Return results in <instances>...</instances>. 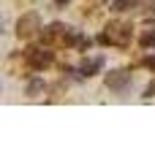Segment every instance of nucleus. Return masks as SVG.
Wrapping results in <instances>:
<instances>
[{
  "mask_svg": "<svg viewBox=\"0 0 155 149\" xmlns=\"http://www.w3.org/2000/svg\"><path fill=\"white\" fill-rule=\"evenodd\" d=\"M142 46H155V30H150V33L142 35Z\"/></svg>",
  "mask_w": 155,
  "mask_h": 149,
  "instance_id": "7",
  "label": "nucleus"
},
{
  "mask_svg": "<svg viewBox=\"0 0 155 149\" xmlns=\"http://www.w3.org/2000/svg\"><path fill=\"white\" fill-rule=\"evenodd\" d=\"M128 8V0H114V11H125Z\"/></svg>",
  "mask_w": 155,
  "mask_h": 149,
  "instance_id": "8",
  "label": "nucleus"
},
{
  "mask_svg": "<svg viewBox=\"0 0 155 149\" xmlns=\"http://www.w3.org/2000/svg\"><path fill=\"white\" fill-rule=\"evenodd\" d=\"M41 87H44V84H41V81H33V84H30V87H27V92H30V95H33V92H38V90H41Z\"/></svg>",
  "mask_w": 155,
  "mask_h": 149,
  "instance_id": "9",
  "label": "nucleus"
},
{
  "mask_svg": "<svg viewBox=\"0 0 155 149\" xmlns=\"http://www.w3.org/2000/svg\"><path fill=\"white\" fill-rule=\"evenodd\" d=\"M30 65H33V68H46V65H52V52L33 49V52H30Z\"/></svg>",
  "mask_w": 155,
  "mask_h": 149,
  "instance_id": "2",
  "label": "nucleus"
},
{
  "mask_svg": "<svg viewBox=\"0 0 155 149\" xmlns=\"http://www.w3.org/2000/svg\"><path fill=\"white\" fill-rule=\"evenodd\" d=\"M144 65H147V68H153V71H155V57H147V60H144Z\"/></svg>",
  "mask_w": 155,
  "mask_h": 149,
  "instance_id": "10",
  "label": "nucleus"
},
{
  "mask_svg": "<svg viewBox=\"0 0 155 149\" xmlns=\"http://www.w3.org/2000/svg\"><path fill=\"white\" fill-rule=\"evenodd\" d=\"M63 30H65L63 24H52V27H46V33H44V41H54V38H57Z\"/></svg>",
  "mask_w": 155,
  "mask_h": 149,
  "instance_id": "6",
  "label": "nucleus"
},
{
  "mask_svg": "<svg viewBox=\"0 0 155 149\" xmlns=\"http://www.w3.org/2000/svg\"><path fill=\"white\" fill-rule=\"evenodd\" d=\"M109 33H114V30L109 27ZM109 33H104V35H98V41H101V43H112V35H109ZM128 38H131V27L125 24V27H120V38H117L114 43H128Z\"/></svg>",
  "mask_w": 155,
  "mask_h": 149,
  "instance_id": "4",
  "label": "nucleus"
},
{
  "mask_svg": "<svg viewBox=\"0 0 155 149\" xmlns=\"http://www.w3.org/2000/svg\"><path fill=\"white\" fill-rule=\"evenodd\" d=\"M101 65H104V60H101V57H93V60H84V62L79 65V73H82V76H93L95 71H101Z\"/></svg>",
  "mask_w": 155,
  "mask_h": 149,
  "instance_id": "5",
  "label": "nucleus"
},
{
  "mask_svg": "<svg viewBox=\"0 0 155 149\" xmlns=\"http://www.w3.org/2000/svg\"><path fill=\"white\" fill-rule=\"evenodd\" d=\"M38 24H41V22H38V16H35V14H27V16H22V19H19L16 33H19L22 38H27V35H33V33L38 30Z\"/></svg>",
  "mask_w": 155,
  "mask_h": 149,
  "instance_id": "1",
  "label": "nucleus"
},
{
  "mask_svg": "<svg viewBox=\"0 0 155 149\" xmlns=\"http://www.w3.org/2000/svg\"><path fill=\"white\" fill-rule=\"evenodd\" d=\"M54 3H60V5H65V3H68V0H54Z\"/></svg>",
  "mask_w": 155,
  "mask_h": 149,
  "instance_id": "11",
  "label": "nucleus"
},
{
  "mask_svg": "<svg viewBox=\"0 0 155 149\" xmlns=\"http://www.w3.org/2000/svg\"><path fill=\"white\" fill-rule=\"evenodd\" d=\"M128 81H131V76H128L125 71H114V73L106 76V87H109V90H120V87H125Z\"/></svg>",
  "mask_w": 155,
  "mask_h": 149,
  "instance_id": "3",
  "label": "nucleus"
}]
</instances>
